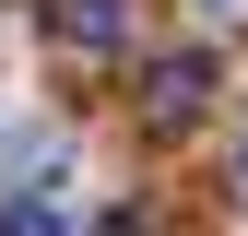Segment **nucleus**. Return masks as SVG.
Wrapping results in <instances>:
<instances>
[{"mask_svg":"<svg viewBox=\"0 0 248 236\" xmlns=\"http://www.w3.org/2000/svg\"><path fill=\"white\" fill-rule=\"evenodd\" d=\"M201 12H236V0H201Z\"/></svg>","mask_w":248,"mask_h":236,"instance_id":"4","label":"nucleus"},{"mask_svg":"<svg viewBox=\"0 0 248 236\" xmlns=\"http://www.w3.org/2000/svg\"><path fill=\"white\" fill-rule=\"evenodd\" d=\"M0 236H71V224H59L47 189H12V201H0Z\"/></svg>","mask_w":248,"mask_h":236,"instance_id":"3","label":"nucleus"},{"mask_svg":"<svg viewBox=\"0 0 248 236\" xmlns=\"http://www.w3.org/2000/svg\"><path fill=\"white\" fill-rule=\"evenodd\" d=\"M59 47H130V0H47Z\"/></svg>","mask_w":248,"mask_h":236,"instance_id":"2","label":"nucleus"},{"mask_svg":"<svg viewBox=\"0 0 248 236\" xmlns=\"http://www.w3.org/2000/svg\"><path fill=\"white\" fill-rule=\"evenodd\" d=\"M201 106H213V59H201V47L154 59V83H142V118H154V130H189Z\"/></svg>","mask_w":248,"mask_h":236,"instance_id":"1","label":"nucleus"}]
</instances>
